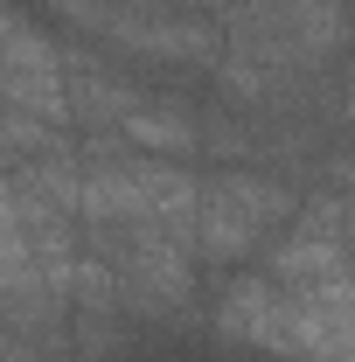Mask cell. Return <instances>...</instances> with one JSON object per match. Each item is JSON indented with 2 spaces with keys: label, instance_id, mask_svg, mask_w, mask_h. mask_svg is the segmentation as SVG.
<instances>
[{
  "label": "cell",
  "instance_id": "obj_2",
  "mask_svg": "<svg viewBox=\"0 0 355 362\" xmlns=\"http://www.w3.org/2000/svg\"><path fill=\"white\" fill-rule=\"evenodd\" d=\"M84 244L105 258L112 286H119V314L175 320L195 307V286H202L195 244H181L153 223H105V230H84Z\"/></svg>",
  "mask_w": 355,
  "mask_h": 362
},
{
  "label": "cell",
  "instance_id": "obj_1",
  "mask_svg": "<svg viewBox=\"0 0 355 362\" xmlns=\"http://www.w3.org/2000/svg\"><path fill=\"white\" fill-rule=\"evenodd\" d=\"M300 216V188L265 168H216L202 175L195 202V265L202 272H251L286 223Z\"/></svg>",
  "mask_w": 355,
  "mask_h": 362
},
{
  "label": "cell",
  "instance_id": "obj_6",
  "mask_svg": "<svg viewBox=\"0 0 355 362\" xmlns=\"http://www.w3.org/2000/svg\"><path fill=\"white\" fill-rule=\"evenodd\" d=\"M63 133H49V126H35V119H21V112H7L0 105V175L7 168H21L28 153H42V146H56Z\"/></svg>",
  "mask_w": 355,
  "mask_h": 362
},
{
  "label": "cell",
  "instance_id": "obj_3",
  "mask_svg": "<svg viewBox=\"0 0 355 362\" xmlns=\"http://www.w3.org/2000/svg\"><path fill=\"white\" fill-rule=\"evenodd\" d=\"M63 105H70V126L84 139H105L119 133L126 119H133L139 105H146V84H139L133 70H119L105 49H63Z\"/></svg>",
  "mask_w": 355,
  "mask_h": 362
},
{
  "label": "cell",
  "instance_id": "obj_4",
  "mask_svg": "<svg viewBox=\"0 0 355 362\" xmlns=\"http://www.w3.org/2000/svg\"><path fill=\"white\" fill-rule=\"evenodd\" d=\"M112 139L133 146V153H153V160H195L202 153V112L175 90H146V105Z\"/></svg>",
  "mask_w": 355,
  "mask_h": 362
},
{
  "label": "cell",
  "instance_id": "obj_7",
  "mask_svg": "<svg viewBox=\"0 0 355 362\" xmlns=\"http://www.w3.org/2000/svg\"><path fill=\"white\" fill-rule=\"evenodd\" d=\"M342 119H349V126H355V56H349V63H342Z\"/></svg>",
  "mask_w": 355,
  "mask_h": 362
},
{
  "label": "cell",
  "instance_id": "obj_8",
  "mask_svg": "<svg viewBox=\"0 0 355 362\" xmlns=\"http://www.w3.org/2000/svg\"><path fill=\"white\" fill-rule=\"evenodd\" d=\"M342 244H349V258H355V195H342Z\"/></svg>",
  "mask_w": 355,
  "mask_h": 362
},
{
  "label": "cell",
  "instance_id": "obj_5",
  "mask_svg": "<svg viewBox=\"0 0 355 362\" xmlns=\"http://www.w3.org/2000/svg\"><path fill=\"white\" fill-rule=\"evenodd\" d=\"M42 7L63 21V28H77V35L98 49V42H105V35H112V28L139 7V0H42Z\"/></svg>",
  "mask_w": 355,
  "mask_h": 362
}]
</instances>
